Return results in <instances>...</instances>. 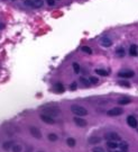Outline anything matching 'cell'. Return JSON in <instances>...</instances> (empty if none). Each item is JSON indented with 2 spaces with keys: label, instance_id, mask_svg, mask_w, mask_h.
<instances>
[{
  "label": "cell",
  "instance_id": "6da1fadb",
  "mask_svg": "<svg viewBox=\"0 0 138 152\" xmlns=\"http://www.w3.org/2000/svg\"><path fill=\"white\" fill-rule=\"evenodd\" d=\"M71 112L73 113L74 115H76V116H85V115H88V110L84 107L79 106V105H72Z\"/></svg>",
  "mask_w": 138,
  "mask_h": 152
},
{
  "label": "cell",
  "instance_id": "7a4b0ae2",
  "mask_svg": "<svg viewBox=\"0 0 138 152\" xmlns=\"http://www.w3.org/2000/svg\"><path fill=\"white\" fill-rule=\"evenodd\" d=\"M25 5L33 8H40L44 5V1L43 0H25Z\"/></svg>",
  "mask_w": 138,
  "mask_h": 152
},
{
  "label": "cell",
  "instance_id": "3957f363",
  "mask_svg": "<svg viewBox=\"0 0 138 152\" xmlns=\"http://www.w3.org/2000/svg\"><path fill=\"white\" fill-rule=\"evenodd\" d=\"M44 115H47V116H51V117H56L57 115L60 114V109H57V108H44V113H43Z\"/></svg>",
  "mask_w": 138,
  "mask_h": 152
},
{
  "label": "cell",
  "instance_id": "277c9868",
  "mask_svg": "<svg viewBox=\"0 0 138 152\" xmlns=\"http://www.w3.org/2000/svg\"><path fill=\"white\" fill-rule=\"evenodd\" d=\"M123 113V109L122 108H119V107H116V108H111L107 112V115L108 116H119Z\"/></svg>",
  "mask_w": 138,
  "mask_h": 152
},
{
  "label": "cell",
  "instance_id": "5b68a950",
  "mask_svg": "<svg viewBox=\"0 0 138 152\" xmlns=\"http://www.w3.org/2000/svg\"><path fill=\"white\" fill-rule=\"evenodd\" d=\"M106 139H107L108 141H115V142L121 141V137H120V135H118L117 133H113V132L108 133L107 135H106Z\"/></svg>",
  "mask_w": 138,
  "mask_h": 152
},
{
  "label": "cell",
  "instance_id": "8992f818",
  "mask_svg": "<svg viewBox=\"0 0 138 152\" xmlns=\"http://www.w3.org/2000/svg\"><path fill=\"white\" fill-rule=\"evenodd\" d=\"M29 132H30V134L35 137V139H40V137H42V133H40L39 129H37V127L30 126L29 127Z\"/></svg>",
  "mask_w": 138,
  "mask_h": 152
},
{
  "label": "cell",
  "instance_id": "52a82bcc",
  "mask_svg": "<svg viewBox=\"0 0 138 152\" xmlns=\"http://www.w3.org/2000/svg\"><path fill=\"white\" fill-rule=\"evenodd\" d=\"M100 44L105 47H110L112 45V41L109 37H107V36H103V37L100 38Z\"/></svg>",
  "mask_w": 138,
  "mask_h": 152
},
{
  "label": "cell",
  "instance_id": "ba28073f",
  "mask_svg": "<svg viewBox=\"0 0 138 152\" xmlns=\"http://www.w3.org/2000/svg\"><path fill=\"white\" fill-rule=\"evenodd\" d=\"M127 124L129 125L130 127H132V129H136L137 127V119L135 116H132V115H129V116L127 117Z\"/></svg>",
  "mask_w": 138,
  "mask_h": 152
},
{
  "label": "cell",
  "instance_id": "9c48e42d",
  "mask_svg": "<svg viewBox=\"0 0 138 152\" xmlns=\"http://www.w3.org/2000/svg\"><path fill=\"white\" fill-rule=\"evenodd\" d=\"M134 71H131V70H127V71H121L118 73V76L120 77V78H132L134 77Z\"/></svg>",
  "mask_w": 138,
  "mask_h": 152
},
{
  "label": "cell",
  "instance_id": "30bf717a",
  "mask_svg": "<svg viewBox=\"0 0 138 152\" xmlns=\"http://www.w3.org/2000/svg\"><path fill=\"white\" fill-rule=\"evenodd\" d=\"M74 123L80 127H85L86 124H88L86 120L84 119V118H82V117H74Z\"/></svg>",
  "mask_w": 138,
  "mask_h": 152
},
{
  "label": "cell",
  "instance_id": "8fae6325",
  "mask_svg": "<svg viewBox=\"0 0 138 152\" xmlns=\"http://www.w3.org/2000/svg\"><path fill=\"white\" fill-rule=\"evenodd\" d=\"M40 119H42L44 123H46V124H54L55 123V119L53 117L47 116V115H44V114L40 115Z\"/></svg>",
  "mask_w": 138,
  "mask_h": 152
},
{
  "label": "cell",
  "instance_id": "7c38bea8",
  "mask_svg": "<svg viewBox=\"0 0 138 152\" xmlns=\"http://www.w3.org/2000/svg\"><path fill=\"white\" fill-rule=\"evenodd\" d=\"M53 89H54L55 93H57V94H63V93L65 91L64 86H63L62 83H60V82L55 83V84H54V87H53Z\"/></svg>",
  "mask_w": 138,
  "mask_h": 152
},
{
  "label": "cell",
  "instance_id": "4fadbf2b",
  "mask_svg": "<svg viewBox=\"0 0 138 152\" xmlns=\"http://www.w3.org/2000/svg\"><path fill=\"white\" fill-rule=\"evenodd\" d=\"M88 142H89V144H99L101 142V137L96 136V135H92V136L89 137Z\"/></svg>",
  "mask_w": 138,
  "mask_h": 152
},
{
  "label": "cell",
  "instance_id": "5bb4252c",
  "mask_svg": "<svg viewBox=\"0 0 138 152\" xmlns=\"http://www.w3.org/2000/svg\"><path fill=\"white\" fill-rule=\"evenodd\" d=\"M129 53H130V55H131V56H137L138 51H137V45L136 44H132L131 46H130Z\"/></svg>",
  "mask_w": 138,
  "mask_h": 152
},
{
  "label": "cell",
  "instance_id": "9a60e30c",
  "mask_svg": "<svg viewBox=\"0 0 138 152\" xmlns=\"http://www.w3.org/2000/svg\"><path fill=\"white\" fill-rule=\"evenodd\" d=\"M118 148H120V150H121L122 152H127L128 149H129V146H128L127 142H121L120 144H118Z\"/></svg>",
  "mask_w": 138,
  "mask_h": 152
},
{
  "label": "cell",
  "instance_id": "2e32d148",
  "mask_svg": "<svg viewBox=\"0 0 138 152\" xmlns=\"http://www.w3.org/2000/svg\"><path fill=\"white\" fill-rule=\"evenodd\" d=\"M125 49H123V47H118L117 50H116V54L118 55V56L119 57H123L125 56Z\"/></svg>",
  "mask_w": 138,
  "mask_h": 152
},
{
  "label": "cell",
  "instance_id": "e0dca14e",
  "mask_svg": "<svg viewBox=\"0 0 138 152\" xmlns=\"http://www.w3.org/2000/svg\"><path fill=\"white\" fill-rule=\"evenodd\" d=\"M11 150H13V152H21L23 151V146L19 145V144H14L11 146Z\"/></svg>",
  "mask_w": 138,
  "mask_h": 152
},
{
  "label": "cell",
  "instance_id": "ac0fdd59",
  "mask_svg": "<svg viewBox=\"0 0 138 152\" xmlns=\"http://www.w3.org/2000/svg\"><path fill=\"white\" fill-rule=\"evenodd\" d=\"M107 145H108V148H110V149H117L118 148V143L115 141H108Z\"/></svg>",
  "mask_w": 138,
  "mask_h": 152
},
{
  "label": "cell",
  "instance_id": "d6986e66",
  "mask_svg": "<svg viewBox=\"0 0 138 152\" xmlns=\"http://www.w3.org/2000/svg\"><path fill=\"white\" fill-rule=\"evenodd\" d=\"M66 143L69 146H71V148H73V146H75L76 144V141L74 139H72V137H69V139L66 140Z\"/></svg>",
  "mask_w": 138,
  "mask_h": 152
},
{
  "label": "cell",
  "instance_id": "ffe728a7",
  "mask_svg": "<svg viewBox=\"0 0 138 152\" xmlns=\"http://www.w3.org/2000/svg\"><path fill=\"white\" fill-rule=\"evenodd\" d=\"M96 73L99 76H108V72L103 69H96Z\"/></svg>",
  "mask_w": 138,
  "mask_h": 152
},
{
  "label": "cell",
  "instance_id": "44dd1931",
  "mask_svg": "<svg viewBox=\"0 0 138 152\" xmlns=\"http://www.w3.org/2000/svg\"><path fill=\"white\" fill-rule=\"evenodd\" d=\"M57 139H59V136H57L56 134H54V133L48 134V140H50V141L54 142V141H57Z\"/></svg>",
  "mask_w": 138,
  "mask_h": 152
},
{
  "label": "cell",
  "instance_id": "7402d4cb",
  "mask_svg": "<svg viewBox=\"0 0 138 152\" xmlns=\"http://www.w3.org/2000/svg\"><path fill=\"white\" fill-rule=\"evenodd\" d=\"M81 51H82V52H84V53H86V54H92V50L89 46H82Z\"/></svg>",
  "mask_w": 138,
  "mask_h": 152
},
{
  "label": "cell",
  "instance_id": "603a6c76",
  "mask_svg": "<svg viewBox=\"0 0 138 152\" xmlns=\"http://www.w3.org/2000/svg\"><path fill=\"white\" fill-rule=\"evenodd\" d=\"M98 78H97V77H90V78H89V82L90 83H92V84H97L98 83Z\"/></svg>",
  "mask_w": 138,
  "mask_h": 152
},
{
  "label": "cell",
  "instance_id": "cb8c5ba5",
  "mask_svg": "<svg viewBox=\"0 0 138 152\" xmlns=\"http://www.w3.org/2000/svg\"><path fill=\"white\" fill-rule=\"evenodd\" d=\"M118 103H119L120 105H127V104L131 103V99H126V98H125V99H120Z\"/></svg>",
  "mask_w": 138,
  "mask_h": 152
},
{
  "label": "cell",
  "instance_id": "d4e9b609",
  "mask_svg": "<svg viewBox=\"0 0 138 152\" xmlns=\"http://www.w3.org/2000/svg\"><path fill=\"white\" fill-rule=\"evenodd\" d=\"M4 149L5 150H9V149L11 148V146H13V143H11V142H5L4 143Z\"/></svg>",
  "mask_w": 138,
  "mask_h": 152
},
{
  "label": "cell",
  "instance_id": "484cf974",
  "mask_svg": "<svg viewBox=\"0 0 138 152\" xmlns=\"http://www.w3.org/2000/svg\"><path fill=\"white\" fill-rule=\"evenodd\" d=\"M73 70H74L75 73H79V72H80V66H79L77 62H74V63H73Z\"/></svg>",
  "mask_w": 138,
  "mask_h": 152
},
{
  "label": "cell",
  "instance_id": "4316f807",
  "mask_svg": "<svg viewBox=\"0 0 138 152\" xmlns=\"http://www.w3.org/2000/svg\"><path fill=\"white\" fill-rule=\"evenodd\" d=\"M80 81H81V83L83 84V86H86V87L90 86V82H89V80H86L85 78H81V79H80Z\"/></svg>",
  "mask_w": 138,
  "mask_h": 152
},
{
  "label": "cell",
  "instance_id": "83f0119b",
  "mask_svg": "<svg viewBox=\"0 0 138 152\" xmlns=\"http://www.w3.org/2000/svg\"><path fill=\"white\" fill-rule=\"evenodd\" d=\"M119 84L122 87H127V88H129L130 87V83L129 82H125V81H119Z\"/></svg>",
  "mask_w": 138,
  "mask_h": 152
},
{
  "label": "cell",
  "instance_id": "f1b7e54d",
  "mask_svg": "<svg viewBox=\"0 0 138 152\" xmlns=\"http://www.w3.org/2000/svg\"><path fill=\"white\" fill-rule=\"evenodd\" d=\"M76 86H77V82H76V81H74V82L71 83V87H70V88H71V90H75Z\"/></svg>",
  "mask_w": 138,
  "mask_h": 152
},
{
  "label": "cell",
  "instance_id": "f546056e",
  "mask_svg": "<svg viewBox=\"0 0 138 152\" xmlns=\"http://www.w3.org/2000/svg\"><path fill=\"white\" fill-rule=\"evenodd\" d=\"M93 152H105V151H103V149L100 148V146H96V148L93 149Z\"/></svg>",
  "mask_w": 138,
  "mask_h": 152
},
{
  "label": "cell",
  "instance_id": "4dcf8cb0",
  "mask_svg": "<svg viewBox=\"0 0 138 152\" xmlns=\"http://www.w3.org/2000/svg\"><path fill=\"white\" fill-rule=\"evenodd\" d=\"M47 1V4L50 5V6H54L55 5V0H46Z\"/></svg>",
  "mask_w": 138,
  "mask_h": 152
},
{
  "label": "cell",
  "instance_id": "1f68e13d",
  "mask_svg": "<svg viewBox=\"0 0 138 152\" xmlns=\"http://www.w3.org/2000/svg\"><path fill=\"white\" fill-rule=\"evenodd\" d=\"M5 27V25H4V24H0V29H2V28H4Z\"/></svg>",
  "mask_w": 138,
  "mask_h": 152
},
{
  "label": "cell",
  "instance_id": "d6a6232c",
  "mask_svg": "<svg viewBox=\"0 0 138 152\" xmlns=\"http://www.w3.org/2000/svg\"><path fill=\"white\" fill-rule=\"evenodd\" d=\"M112 152H122V151H112Z\"/></svg>",
  "mask_w": 138,
  "mask_h": 152
},
{
  "label": "cell",
  "instance_id": "836d02e7",
  "mask_svg": "<svg viewBox=\"0 0 138 152\" xmlns=\"http://www.w3.org/2000/svg\"><path fill=\"white\" fill-rule=\"evenodd\" d=\"M39 152H42V151H39Z\"/></svg>",
  "mask_w": 138,
  "mask_h": 152
}]
</instances>
